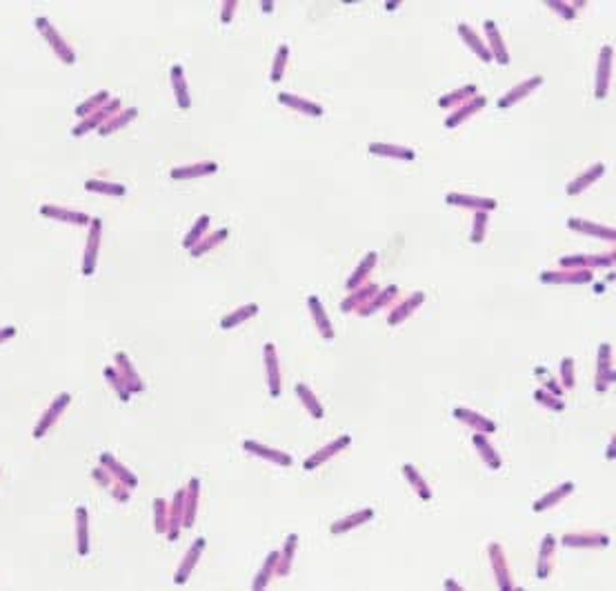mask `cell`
Returning a JSON list of instances; mask_svg holds the SVG:
<instances>
[{
	"label": "cell",
	"mask_w": 616,
	"mask_h": 591,
	"mask_svg": "<svg viewBox=\"0 0 616 591\" xmlns=\"http://www.w3.org/2000/svg\"><path fill=\"white\" fill-rule=\"evenodd\" d=\"M352 445V436H347V434H343V436H339V438H334L332 443H327L325 447H321L319 452H314L310 458L305 460L303 463V469L305 472H314V469H319V467H323L327 460H332L334 456H339L343 449H347Z\"/></svg>",
	"instance_id": "7a4b0ae2"
},
{
	"label": "cell",
	"mask_w": 616,
	"mask_h": 591,
	"mask_svg": "<svg viewBox=\"0 0 616 591\" xmlns=\"http://www.w3.org/2000/svg\"><path fill=\"white\" fill-rule=\"evenodd\" d=\"M376 260H379V254H376V252L365 254V258L361 260V265L356 267V272H354V274L350 276V280H347V283H345V289H347V292H352V289H359L361 285L367 283V278H370V274L374 272V267H376Z\"/></svg>",
	"instance_id": "4dcf8cb0"
},
{
	"label": "cell",
	"mask_w": 616,
	"mask_h": 591,
	"mask_svg": "<svg viewBox=\"0 0 616 591\" xmlns=\"http://www.w3.org/2000/svg\"><path fill=\"white\" fill-rule=\"evenodd\" d=\"M554 558H556V538L552 534L543 536L541 549H539V563H536V578L548 580L554 569Z\"/></svg>",
	"instance_id": "d6986e66"
},
{
	"label": "cell",
	"mask_w": 616,
	"mask_h": 591,
	"mask_svg": "<svg viewBox=\"0 0 616 591\" xmlns=\"http://www.w3.org/2000/svg\"><path fill=\"white\" fill-rule=\"evenodd\" d=\"M474 96H479V87H476V85H465V87H461V89H454V92L441 96V98H439V107H441V109L459 107V105H463V103H468V100L474 98Z\"/></svg>",
	"instance_id": "8d00e7d4"
},
{
	"label": "cell",
	"mask_w": 616,
	"mask_h": 591,
	"mask_svg": "<svg viewBox=\"0 0 616 591\" xmlns=\"http://www.w3.org/2000/svg\"><path fill=\"white\" fill-rule=\"evenodd\" d=\"M488 223H490V214L488 212H474L472 220V234H470V243L481 245L488 234Z\"/></svg>",
	"instance_id": "7bdbcfd3"
},
{
	"label": "cell",
	"mask_w": 616,
	"mask_h": 591,
	"mask_svg": "<svg viewBox=\"0 0 616 591\" xmlns=\"http://www.w3.org/2000/svg\"><path fill=\"white\" fill-rule=\"evenodd\" d=\"M92 234H89V245H87V252H85V267H83V274L89 276L94 274V267H96V254H98V240H101V220H92Z\"/></svg>",
	"instance_id": "f35d334b"
},
{
	"label": "cell",
	"mask_w": 616,
	"mask_h": 591,
	"mask_svg": "<svg viewBox=\"0 0 616 591\" xmlns=\"http://www.w3.org/2000/svg\"><path fill=\"white\" fill-rule=\"evenodd\" d=\"M76 520H78V554L87 556L89 554V538H87V512H85V507H78Z\"/></svg>",
	"instance_id": "f6af8a7d"
},
{
	"label": "cell",
	"mask_w": 616,
	"mask_h": 591,
	"mask_svg": "<svg viewBox=\"0 0 616 591\" xmlns=\"http://www.w3.org/2000/svg\"><path fill=\"white\" fill-rule=\"evenodd\" d=\"M172 87H174V96H176V103L181 109H190L192 107V98H190V89H187V80H185V72L181 65H174L172 67Z\"/></svg>",
	"instance_id": "836d02e7"
},
{
	"label": "cell",
	"mask_w": 616,
	"mask_h": 591,
	"mask_svg": "<svg viewBox=\"0 0 616 591\" xmlns=\"http://www.w3.org/2000/svg\"><path fill=\"white\" fill-rule=\"evenodd\" d=\"M101 460H103V465H107V467H112V469H114V472H116V476H118V478H121V480H125V483H127V487H136V485H138V480H136V478H134L132 474H129V472H127V469H125L123 465H118V463H116V460H114L112 456H109V454H103V458H101Z\"/></svg>",
	"instance_id": "816d5d0a"
},
{
	"label": "cell",
	"mask_w": 616,
	"mask_h": 591,
	"mask_svg": "<svg viewBox=\"0 0 616 591\" xmlns=\"http://www.w3.org/2000/svg\"><path fill=\"white\" fill-rule=\"evenodd\" d=\"M294 394L298 396V400L303 403V407L307 409V414H310L314 420H323L325 418V409L321 405V400L316 398V394L312 392L310 387H307L305 383H298L294 387Z\"/></svg>",
	"instance_id": "d6a6232c"
},
{
	"label": "cell",
	"mask_w": 616,
	"mask_h": 591,
	"mask_svg": "<svg viewBox=\"0 0 616 591\" xmlns=\"http://www.w3.org/2000/svg\"><path fill=\"white\" fill-rule=\"evenodd\" d=\"M561 543L570 549H605L610 547L612 538L601 532H576V534H565Z\"/></svg>",
	"instance_id": "8992f818"
},
{
	"label": "cell",
	"mask_w": 616,
	"mask_h": 591,
	"mask_svg": "<svg viewBox=\"0 0 616 591\" xmlns=\"http://www.w3.org/2000/svg\"><path fill=\"white\" fill-rule=\"evenodd\" d=\"M136 114H138V109H136V107H132V109H127V112H125V114H121V116H116L118 120H114V123H109L107 127H103V129H101V134H109V132H112V129H118V127H123V125H127V123H129V120H132V118H134Z\"/></svg>",
	"instance_id": "11a10c76"
},
{
	"label": "cell",
	"mask_w": 616,
	"mask_h": 591,
	"mask_svg": "<svg viewBox=\"0 0 616 591\" xmlns=\"http://www.w3.org/2000/svg\"><path fill=\"white\" fill-rule=\"evenodd\" d=\"M258 312H261V307H258L256 303H247L243 307H238V309H234L232 314H227L225 318H221V329L230 332V329L247 323V320H252Z\"/></svg>",
	"instance_id": "d590c367"
},
{
	"label": "cell",
	"mask_w": 616,
	"mask_h": 591,
	"mask_svg": "<svg viewBox=\"0 0 616 591\" xmlns=\"http://www.w3.org/2000/svg\"><path fill=\"white\" fill-rule=\"evenodd\" d=\"M43 214L54 216V218H63V220H72V223H78V225H87L89 223V218L83 216V214H74V212L67 214V212H58V209H49V207L43 209Z\"/></svg>",
	"instance_id": "db71d44e"
},
{
	"label": "cell",
	"mask_w": 616,
	"mask_h": 591,
	"mask_svg": "<svg viewBox=\"0 0 616 591\" xmlns=\"http://www.w3.org/2000/svg\"><path fill=\"white\" fill-rule=\"evenodd\" d=\"M85 187L89 192H98V194H107V196H125L127 194V189L123 185L103 183V180H87Z\"/></svg>",
	"instance_id": "7dc6e473"
},
{
	"label": "cell",
	"mask_w": 616,
	"mask_h": 591,
	"mask_svg": "<svg viewBox=\"0 0 616 591\" xmlns=\"http://www.w3.org/2000/svg\"><path fill=\"white\" fill-rule=\"evenodd\" d=\"M403 476L407 478V483L412 485V489L416 492V496H419L421 500H425V503H430L432 496H434V494H432V487L427 485V480L423 478V474L419 472V469H416L414 465L407 463V465H403Z\"/></svg>",
	"instance_id": "e575fe53"
},
{
	"label": "cell",
	"mask_w": 616,
	"mask_h": 591,
	"mask_svg": "<svg viewBox=\"0 0 616 591\" xmlns=\"http://www.w3.org/2000/svg\"><path fill=\"white\" fill-rule=\"evenodd\" d=\"M105 376H107L109 380H112V383H114V389L118 392V396H121V398L125 400V403H127V400H129V389H127V385H125V380H123V378H118L114 369H105Z\"/></svg>",
	"instance_id": "9f6ffc18"
},
{
	"label": "cell",
	"mask_w": 616,
	"mask_h": 591,
	"mask_svg": "<svg viewBox=\"0 0 616 591\" xmlns=\"http://www.w3.org/2000/svg\"><path fill=\"white\" fill-rule=\"evenodd\" d=\"M488 556H490V563H492L494 576H496V585H499V589H503V591H510L514 587V583H512V574H510L508 558H505L503 547L499 543H490Z\"/></svg>",
	"instance_id": "ba28073f"
},
{
	"label": "cell",
	"mask_w": 616,
	"mask_h": 591,
	"mask_svg": "<svg viewBox=\"0 0 616 591\" xmlns=\"http://www.w3.org/2000/svg\"><path fill=\"white\" fill-rule=\"evenodd\" d=\"M456 32H459V36L463 38V43L468 45L472 52L483 60V63H494L488 45H485L481 40V36L476 34V29H472L468 23H459V25H456Z\"/></svg>",
	"instance_id": "d4e9b609"
},
{
	"label": "cell",
	"mask_w": 616,
	"mask_h": 591,
	"mask_svg": "<svg viewBox=\"0 0 616 591\" xmlns=\"http://www.w3.org/2000/svg\"><path fill=\"white\" fill-rule=\"evenodd\" d=\"M614 254H608V256H563L559 260L561 269H603V267H614Z\"/></svg>",
	"instance_id": "e0dca14e"
},
{
	"label": "cell",
	"mask_w": 616,
	"mask_h": 591,
	"mask_svg": "<svg viewBox=\"0 0 616 591\" xmlns=\"http://www.w3.org/2000/svg\"><path fill=\"white\" fill-rule=\"evenodd\" d=\"M67 400H69V394H63L61 398H58V400H56V403H54V407H52V409H49V412H47V416L43 418V423H41V427H38V429H36V432H34V436H36V438H41V436L45 434V429H47L49 425H52V423H54V418H56V416H58V414H61V412H63V409H65V405H67Z\"/></svg>",
	"instance_id": "bcb514c9"
},
{
	"label": "cell",
	"mask_w": 616,
	"mask_h": 591,
	"mask_svg": "<svg viewBox=\"0 0 616 591\" xmlns=\"http://www.w3.org/2000/svg\"><path fill=\"white\" fill-rule=\"evenodd\" d=\"M198 500H201V480L192 478L185 489V500H183V527H194Z\"/></svg>",
	"instance_id": "603a6c76"
},
{
	"label": "cell",
	"mask_w": 616,
	"mask_h": 591,
	"mask_svg": "<svg viewBox=\"0 0 616 591\" xmlns=\"http://www.w3.org/2000/svg\"><path fill=\"white\" fill-rule=\"evenodd\" d=\"M396 296H399V287L396 285H390L387 289H379V292H376L370 300H367V303L359 309V316H363V318H367V316H372V314H376L379 312V309H383L387 303H390V300H394Z\"/></svg>",
	"instance_id": "1f68e13d"
},
{
	"label": "cell",
	"mask_w": 616,
	"mask_h": 591,
	"mask_svg": "<svg viewBox=\"0 0 616 591\" xmlns=\"http://www.w3.org/2000/svg\"><path fill=\"white\" fill-rule=\"evenodd\" d=\"M296 549H298V534H290L285 538V545L283 549L278 552V563H276V576L281 578H287L292 574V567H294V556H296Z\"/></svg>",
	"instance_id": "83f0119b"
},
{
	"label": "cell",
	"mask_w": 616,
	"mask_h": 591,
	"mask_svg": "<svg viewBox=\"0 0 616 591\" xmlns=\"http://www.w3.org/2000/svg\"><path fill=\"white\" fill-rule=\"evenodd\" d=\"M488 107V98L485 96H474V98H470L468 103H463V105H459L454 109V112L445 118V127L447 129H456L459 125H463V123H468V120L472 118V116H476L479 112H483V109Z\"/></svg>",
	"instance_id": "30bf717a"
},
{
	"label": "cell",
	"mask_w": 616,
	"mask_h": 591,
	"mask_svg": "<svg viewBox=\"0 0 616 591\" xmlns=\"http://www.w3.org/2000/svg\"><path fill=\"white\" fill-rule=\"evenodd\" d=\"M483 27H485V36H488V43H490V54H492V60H496V63L499 65H510V52H508V47H505V40H503V36H501V29H499V25L494 23V20H485L483 23Z\"/></svg>",
	"instance_id": "9a60e30c"
},
{
	"label": "cell",
	"mask_w": 616,
	"mask_h": 591,
	"mask_svg": "<svg viewBox=\"0 0 616 591\" xmlns=\"http://www.w3.org/2000/svg\"><path fill=\"white\" fill-rule=\"evenodd\" d=\"M218 172V163L214 160H201V163L194 165H185V167H176L172 169V180H192V178H203V176H212Z\"/></svg>",
	"instance_id": "4316f807"
},
{
	"label": "cell",
	"mask_w": 616,
	"mask_h": 591,
	"mask_svg": "<svg viewBox=\"0 0 616 591\" xmlns=\"http://www.w3.org/2000/svg\"><path fill=\"white\" fill-rule=\"evenodd\" d=\"M568 227L572 229V232H579L583 236H592V238H599V240H608V243H614V240H616V232L612 227L592 223V220H585V218H576V216L568 218Z\"/></svg>",
	"instance_id": "5bb4252c"
},
{
	"label": "cell",
	"mask_w": 616,
	"mask_h": 591,
	"mask_svg": "<svg viewBox=\"0 0 616 591\" xmlns=\"http://www.w3.org/2000/svg\"><path fill=\"white\" fill-rule=\"evenodd\" d=\"M307 307H310V314H312V320L316 325V332H319L325 340H334L336 332H334V325L330 316H327L325 307L321 303L319 296H307Z\"/></svg>",
	"instance_id": "ffe728a7"
},
{
	"label": "cell",
	"mask_w": 616,
	"mask_h": 591,
	"mask_svg": "<svg viewBox=\"0 0 616 591\" xmlns=\"http://www.w3.org/2000/svg\"><path fill=\"white\" fill-rule=\"evenodd\" d=\"M445 587H447V589H463L461 585H454L452 580H445Z\"/></svg>",
	"instance_id": "91938a15"
},
{
	"label": "cell",
	"mask_w": 616,
	"mask_h": 591,
	"mask_svg": "<svg viewBox=\"0 0 616 591\" xmlns=\"http://www.w3.org/2000/svg\"><path fill=\"white\" fill-rule=\"evenodd\" d=\"M210 225H212V216H210V214L198 216V220L194 223V227L190 229V232H187V236H185V240H183V247L187 249V252H190V249H192L196 243H201V238L207 234V229H210Z\"/></svg>",
	"instance_id": "60d3db41"
},
{
	"label": "cell",
	"mask_w": 616,
	"mask_h": 591,
	"mask_svg": "<svg viewBox=\"0 0 616 591\" xmlns=\"http://www.w3.org/2000/svg\"><path fill=\"white\" fill-rule=\"evenodd\" d=\"M263 358H265V367H267V385H270V396L278 398V396H281L283 385H281V363H278V354H276L274 343H265Z\"/></svg>",
	"instance_id": "4fadbf2b"
},
{
	"label": "cell",
	"mask_w": 616,
	"mask_h": 591,
	"mask_svg": "<svg viewBox=\"0 0 616 591\" xmlns=\"http://www.w3.org/2000/svg\"><path fill=\"white\" fill-rule=\"evenodd\" d=\"M374 514H376V512H374L372 507L359 509V512H354V514H350V516H345V518H341V520H336V523H332L330 534H332V536H341V534L352 532V529H356V527H363L365 523H370V520L374 518Z\"/></svg>",
	"instance_id": "7402d4cb"
},
{
	"label": "cell",
	"mask_w": 616,
	"mask_h": 591,
	"mask_svg": "<svg viewBox=\"0 0 616 591\" xmlns=\"http://www.w3.org/2000/svg\"><path fill=\"white\" fill-rule=\"evenodd\" d=\"M167 503L163 498L154 500V525H156V532L158 534H165L167 532Z\"/></svg>",
	"instance_id": "f907efd6"
},
{
	"label": "cell",
	"mask_w": 616,
	"mask_h": 591,
	"mask_svg": "<svg viewBox=\"0 0 616 591\" xmlns=\"http://www.w3.org/2000/svg\"><path fill=\"white\" fill-rule=\"evenodd\" d=\"M614 458V440L610 443V449H608V460H612Z\"/></svg>",
	"instance_id": "94428289"
},
{
	"label": "cell",
	"mask_w": 616,
	"mask_h": 591,
	"mask_svg": "<svg viewBox=\"0 0 616 591\" xmlns=\"http://www.w3.org/2000/svg\"><path fill=\"white\" fill-rule=\"evenodd\" d=\"M14 332H16L14 327H7V329H5V334H0V340H3V338H9V336H14Z\"/></svg>",
	"instance_id": "680465c9"
},
{
	"label": "cell",
	"mask_w": 616,
	"mask_h": 591,
	"mask_svg": "<svg viewBox=\"0 0 616 591\" xmlns=\"http://www.w3.org/2000/svg\"><path fill=\"white\" fill-rule=\"evenodd\" d=\"M205 547H207L205 536H198V538L194 540V543H192V547L187 549V554H185V558H183V563H181V567H178V572H176V576H174V583H176V585H185V583H187V578H190L192 572L196 569L198 560H201V556H203V552H205Z\"/></svg>",
	"instance_id": "7c38bea8"
},
{
	"label": "cell",
	"mask_w": 616,
	"mask_h": 591,
	"mask_svg": "<svg viewBox=\"0 0 616 591\" xmlns=\"http://www.w3.org/2000/svg\"><path fill=\"white\" fill-rule=\"evenodd\" d=\"M445 203L452 207H461V209H470V212H496V203L494 198H485V196H472V194H459L452 192L445 196Z\"/></svg>",
	"instance_id": "52a82bcc"
},
{
	"label": "cell",
	"mask_w": 616,
	"mask_h": 591,
	"mask_svg": "<svg viewBox=\"0 0 616 591\" xmlns=\"http://www.w3.org/2000/svg\"><path fill=\"white\" fill-rule=\"evenodd\" d=\"M452 416L456 418V420H461L463 425H468L470 429H474V432H479V434H488V436H492V434H496V423L494 420H490L488 416H483V414H479V412H474V409H465V407H456V409H452Z\"/></svg>",
	"instance_id": "8fae6325"
},
{
	"label": "cell",
	"mask_w": 616,
	"mask_h": 591,
	"mask_svg": "<svg viewBox=\"0 0 616 591\" xmlns=\"http://www.w3.org/2000/svg\"><path fill=\"white\" fill-rule=\"evenodd\" d=\"M472 445H474V449H476V454H479V456L483 458V463L488 465V467L492 469V472H499V469L503 467V458H501V454L494 449V445L490 443V436H488V434L474 432V436H472Z\"/></svg>",
	"instance_id": "44dd1931"
},
{
	"label": "cell",
	"mask_w": 616,
	"mask_h": 591,
	"mask_svg": "<svg viewBox=\"0 0 616 591\" xmlns=\"http://www.w3.org/2000/svg\"><path fill=\"white\" fill-rule=\"evenodd\" d=\"M243 449H245V452H250L252 456H256V458L270 460L272 465H278V467H292L294 465V458L287 452H281V449H274V447L263 445V443H256V440H243Z\"/></svg>",
	"instance_id": "9c48e42d"
},
{
	"label": "cell",
	"mask_w": 616,
	"mask_h": 591,
	"mask_svg": "<svg viewBox=\"0 0 616 591\" xmlns=\"http://www.w3.org/2000/svg\"><path fill=\"white\" fill-rule=\"evenodd\" d=\"M227 238H230V229H216V232H214L212 236H203V238H201V243H196V245L190 249V254H192L194 258H201V256H205L207 252H212V249H216L221 243H225Z\"/></svg>",
	"instance_id": "74e56055"
},
{
	"label": "cell",
	"mask_w": 616,
	"mask_h": 591,
	"mask_svg": "<svg viewBox=\"0 0 616 591\" xmlns=\"http://www.w3.org/2000/svg\"><path fill=\"white\" fill-rule=\"evenodd\" d=\"M561 385H563V389H568V392H572L576 385V367H574L572 356L561 360Z\"/></svg>",
	"instance_id": "c3c4849f"
},
{
	"label": "cell",
	"mask_w": 616,
	"mask_h": 591,
	"mask_svg": "<svg viewBox=\"0 0 616 591\" xmlns=\"http://www.w3.org/2000/svg\"><path fill=\"white\" fill-rule=\"evenodd\" d=\"M367 152L379 158H396V160H407V163H412L416 158L414 149L403 145H387V143H370L367 145Z\"/></svg>",
	"instance_id": "f1b7e54d"
},
{
	"label": "cell",
	"mask_w": 616,
	"mask_h": 591,
	"mask_svg": "<svg viewBox=\"0 0 616 591\" xmlns=\"http://www.w3.org/2000/svg\"><path fill=\"white\" fill-rule=\"evenodd\" d=\"M534 398L539 400V405L541 407H548V409H552V412H563L565 409V403L559 398V396H554V394H550V392H545V389H536L534 392Z\"/></svg>",
	"instance_id": "681fc988"
},
{
	"label": "cell",
	"mask_w": 616,
	"mask_h": 591,
	"mask_svg": "<svg viewBox=\"0 0 616 591\" xmlns=\"http://www.w3.org/2000/svg\"><path fill=\"white\" fill-rule=\"evenodd\" d=\"M594 280L592 269H563V272H541L545 285H590Z\"/></svg>",
	"instance_id": "5b68a950"
},
{
	"label": "cell",
	"mask_w": 616,
	"mask_h": 591,
	"mask_svg": "<svg viewBox=\"0 0 616 591\" xmlns=\"http://www.w3.org/2000/svg\"><path fill=\"white\" fill-rule=\"evenodd\" d=\"M354 294H350L347 296L343 303H341V309L345 314H350V312H359V309L367 303V300H370L376 292H379V285L376 283H365V285H361L359 289H352Z\"/></svg>",
	"instance_id": "f546056e"
},
{
	"label": "cell",
	"mask_w": 616,
	"mask_h": 591,
	"mask_svg": "<svg viewBox=\"0 0 616 591\" xmlns=\"http://www.w3.org/2000/svg\"><path fill=\"white\" fill-rule=\"evenodd\" d=\"M276 100L285 107L294 109V112H301L305 116H312V118H321L325 114L323 105H319L316 100H307L303 96H296V94H290V92H281L276 96Z\"/></svg>",
	"instance_id": "ac0fdd59"
},
{
	"label": "cell",
	"mask_w": 616,
	"mask_h": 591,
	"mask_svg": "<svg viewBox=\"0 0 616 591\" xmlns=\"http://www.w3.org/2000/svg\"><path fill=\"white\" fill-rule=\"evenodd\" d=\"M550 9H554L556 14H559L561 18L565 20H574L576 16H579V12L572 7V3H559V0H550V3H545Z\"/></svg>",
	"instance_id": "f5cc1de1"
},
{
	"label": "cell",
	"mask_w": 616,
	"mask_h": 591,
	"mask_svg": "<svg viewBox=\"0 0 616 591\" xmlns=\"http://www.w3.org/2000/svg\"><path fill=\"white\" fill-rule=\"evenodd\" d=\"M603 176H605V165L603 163H594L590 169H585L583 174L576 176L572 183L568 185V189H565V192H568V196H579V194L585 192V189H590L596 183V180L603 178Z\"/></svg>",
	"instance_id": "484cf974"
},
{
	"label": "cell",
	"mask_w": 616,
	"mask_h": 591,
	"mask_svg": "<svg viewBox=\"0 0 616 591\" xmlns=\"http://www.w3.org/2000/svg\"><path fill=\"white\" fill-rule=\"evenodd\" d=\"M574 489H576V483H572V480H565V483H561L559 487H554L552 492L543 494L539 500H536V503L532 505V512L534 514L550 512V509H554L556 505H561L568 496H572Z\"/></svg>",
	"instance_id": "2e32d148"
},
{
	"label": "cell",
	"mask_w": 616,
	"mask_h": 591,
	"mask_svg": "<svg viewBox=\"0 0 616 591\" xmlns=\"http://www.w3.org/2000/svg\"><path fill=\"white\" fill-rule=\"evenodd\" d=\"M543 83H545V78H543L541 74H536V76H532V78H528V80H523V83L514 85L508 94H503V96L499 98V103H496V107H499V109H510V107H514V105H519L521 100H525L528 96H532Z\"/></svg>",
	"instance_id": "277c9868"
},
{
	"label": "cell",
	"mask_w": 616,
	"mask_h": 591,
	"mask_svg": "<svg viewBox=\"0 0 616 591\" xmlns=\"http://www.w3.org/2000/svg\"><path fill=\"white\" fill-rule=\"evenodd\" d=\"M423 303H425V292H414L412 296H407L399 307H394L390 312V316H387V325H392V327L401 325L403 320L410 318Z\"/></svg>",
	"instance_id": "cb8c5ba5"
},
{
	"label": "cell",
	"mask_w": 616,
	"mask_h": 591,
	"mask_svg": "<svg viewBox=\"0 0 616 591\" xmlns=\"http://www.w3.org/2000/svg\"><path fill=\"white\" fill-rule=\"evenodd\" d=\"M614 383V369H612V345L603 343L599 345L596 354V392L605 394Z\"/></svg>",
	"instance_id": "3957f363"
},
{
	"label": "cell",
	"mask_w": 616,
	"mask_h": 591,
	"mask_svg": "<svg viewBox=\"0 0 616 591\" xmlns=\"http://www.w3.org/2000/svg\"><path fill=\"white\" fill-rule=\"evenodd\" d=\"M612 60H614L612 47L605 45L599 54V63H596V76H594V98L596 100L608 98L610 83H612Z\"/></svg>",
	"instance_id": "6da1fadb"
},
{
	"label": "cell",
	"mask_w": 616,
	"mask_h": 591,
	"mask_svg": "<svg viewBox=\"0 0 616 591\" xmlns=\"http://www.w3.org/2000/svg\"><path fill=\"white\" fill-rule=\"evenodd\" d=\"M276 563H278V552H270V554H267L263 567L258 569V574H256L254 583H252V589L254 591H261V589H265L267 585H270L272 576H276Z\"/></svg>",
	"instance_id": "ab89813d"
},
{
	"label": "cell",
	"mask_w": 616,
	"mask_h": 591,
	"mask_svg": "<svg viewBox=\"0 0 616 591\" xmlns=\"http://www.w3.org/2000/svg\"><path fill=\"white\" fill-rule=\"evenodd\" d=\"M287 58H290V45H281L276 49L274 63H272V83H281L285 76Z\"/></svg>",
	"instance_id": "ee69618b"
},
{
	"label": "cell",
	"mask_w": 616,
	"mask_h": 591,
	"mask_svg": "<svg viewBox=\"0 0 616 591\" xmlns=\"http://www.w3.org/2000/svg\"><path fill=\"white\" fill-rule=\"evenodd\" d=\"M236 7H238L236 0H225V3H223V14H221V23H223V25L232 23V18H234V9H236Z\"/></svg>",
	"instance_id": "6f0895ef"
},
{
	"label": "cell",
	"mask_w": 616,
	"mask_h": 591,
	"mask_svg": "<svg viewBox=\"0 0 616 591\" xmlns=\"http://www.w3.org/2000/svg\"><path fill=\"white\" fill-rule=\"evenodd\" d=\"M116 363L121 365V372L125 374L123 380H125V385H127L129 392H143L145 385H143V380L138 378V374L132 369V363H129V358L125 354H116Z\"/></svg>",
	"instance_id": "b9f144b4"
}]
</instances>
